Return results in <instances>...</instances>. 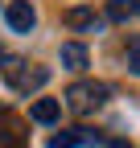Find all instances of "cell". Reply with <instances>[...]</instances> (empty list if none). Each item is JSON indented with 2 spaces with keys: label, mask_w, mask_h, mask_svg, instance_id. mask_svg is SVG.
Masks as SVG:
<instances>
[{
  "label": "cell",
  "mask_w": 140,
  "mask_h": 148,
  "mask_svg": "<svg viewBox=\"0 0 140 148\" xmlns=\"http://www.w3.org/2000/svg\"><path fill=\"white\" fill-rule=\"evenodd\" d=\"M107 148H132L128 140H107Z\"/></svg>",
  "instance_id": "8fae6325"
},
{
  "label": "cell",
  "mask_w": 140,
  "mask_h": 148,
  "mask_svg": "<svg viewBox=\"0 0 140 148\" xmlns=\"http://www.w3.org/2000/svg\"><path fill=\"white\" fill-rule=\"evenodd\" d=\"M4 78H8L12 86H21V78H25V62L8 53V58H4Z\"/></svg>",
  "instance_id": "9c48e42d"
},
{
  "label": "cell",
  "mask_w": 140,
  "mask_h": 148,
  "mask_svg": "<svg viewBox=\"0 0 140 148\" xmlns=\"http://www.w3.org/2000/svg\"><path fill=\"white\" fill-rule=\"evenodd\" d=\"M29 115L37 119V123H54L62 115V99H37V103L29 107Z\"/></svg>",
  "instance_id": "277c9868"
},
{
  "label": "cell",
  "mask_w": 140,
  "mask_h": 148,
  "mask_svg": "<svg viewBox=\"0 0 140 148\" xmlns=\"http://www.w3.org/2000/svg\"><path fill=\"white\" fill-rule=\"evenodd\" d=\"M128 66H132V74H140V37H136L132 49H128Z\"/></svg>",
  "instance_id": "30bf717a"
},
{
  "label": "cell",
  "mask_w": 140,
  "mask_h": 148,
  "mask_svg": "<svg viewBox=\"0 0 140 148\" xmlns=\"http://www.w3.org/2000/svg\"><path fill=\"white\" fill-rule=\"evenodd\" d=\"M4 21H8V29H12V33H29L33 25H37V12H33L29 0H12V4L4 8Z\"/></svg>",
  "instance_id": "7a4b0ae2"
},
{
  "label": "cell",
  "mask_w": 140,
  "mask_h": 148,
  "mask_svg": "<svg viewBox=\"0 0 140 148\" xmlns=\"http://www.w3.org/2000/svg\"><path fill=\"white\" fill-rule=\"evenodd\" d=\"M25 144V132H16V123L4 119V127H0V148H21Z\"/></svg>",
  "instance_id": "ba28073f"
},
{
  "label": "cell",
  "mask_w": 140,
  "mask_h": 148,
  "mask_svg": "<svg viewBox=\"0 0 140 148\" xmlns=\"http://www.w3.org/2000/svg\"><path fill=\"white\" fill-rule=\"evenodd\" d=\"M136 12H140V0H136Z\"/></svg>",
  "instance_id": "7c38bea8"
},
{
  "label": "cell",
  "mask_w": 140,
  "mask_h": 148,
  "mask_svg": "<svg viewBox=\"0 0 140 148\" xmlns=\"http://www.w3.org/2000/svg\"><path fill=\"white\" fill-rule=\"evenodd\" d=\"M103 99H107V86L103 82H74L66 90V107L74 115H91L95 107H103Z\"/></svg>",
  "instance_id": "6da1fadb"
},
{
  "label": "cell",
  "mask_w": 140,
  "mask_h": 148,
  "mask_svg": "<svg viewBox=\"0 0 140 148\" xmlns=\"http://www.w3.org/2000/svg\"><path fill=\"white\" fill-rule=\"evenodd\" d=\"M66 25L70 29H95V12L91 8H70L66 12Z\"/></svg>",
  "instance_id": "8992f818"
},
{
  "label": "cell",
  "mask_w": 140,
  "mask_h": 148,
  "mask_svg": "<svg viewBox=\"0 0 140 148\" xmlns=\"http://www.w3.org/2000/svg\"><path fill=\"white\" fill-rule=\"evenodd\" d=\"M95 132H86V127H70V132H58L49 140V148H78V144H91Z\"/></svg>",
  "instance_id": "3957f363"
},
{
  "label": "cell",
  "mask_w": 140,
  "mask_h": 148,
  "mask_svg": "<svg viewBox=\"0 0 140 148\" xmlns=\"http://www.w3.org/2000/svg\"><path fill=\"white\" fill-rule=\"evenodd\" d=\"M136 12V0H107V21H128Z\"/></svg>",
  "instance_id": "52a82bcc"
},
{
  "label": "cell",
  "mask_w": 140,
  "mask_h": 148,
  "mask_svg": "<svg viewBox=\"0 0 140 148\" xmlns=\"http://www.w3.org/2000/svg\"><path fill=\"white\" fill-rule=\"evenodd\" d=\"M62 66L66 70H82L86 66V45L82 41H66L62 45Z\"/></svg>",
  "instance_id": "5b68a950"
}]
</instances>
